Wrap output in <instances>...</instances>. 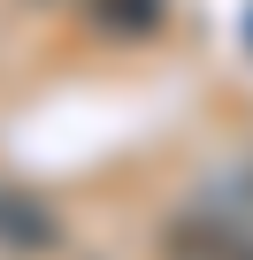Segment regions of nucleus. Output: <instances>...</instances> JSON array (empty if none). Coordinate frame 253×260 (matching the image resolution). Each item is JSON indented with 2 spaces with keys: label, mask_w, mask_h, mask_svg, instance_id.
Listing matches in <instances>:
<instances>
[{
  "label": "nucleus",
  "mask_w": 253,
  "mask_h": 260,
  "mask_svg": "<svg viewBox=\"0 0 253 260\" xmlns=\"http://www.w3.org/2000/svg\"><path fill=\"white\" fill-rule=\"evenodd\" d=\"M46 245H54V214L31 191L0 184V252H46Z\"/></svg>",
  "instance_id": "obj_2"
},
{
  "label": "nucleus",
  "mask_w": 253,
  "mask_h": 260,
  "mask_svg": "<svg viewBox=\"0 0 253 260\" xmlns=\"http://www.w3.org/2000/svg\"><path fill=\"white\" fill-rule=\"evenodd\" d=\"M161 260H253V237L222 214H177L161 230Z\"/></svg>",
  "instance_id": "obj_1"
},
{
  "label": "nucleus",
  "mask_w": 253,
  "mask_h": 260,
  "mask_svg": "<svg viewBox=\"0 0 253 260\" xmlns=\"http://www.w3.org/2000/svg\"><path fill=\"white\" fill-rule=\"evenodd\" d=\"M85 16L107 39H146V31H161V0H85Z\"/></svg>",
  "instance_id": "obj_3"
}]
</instances>
